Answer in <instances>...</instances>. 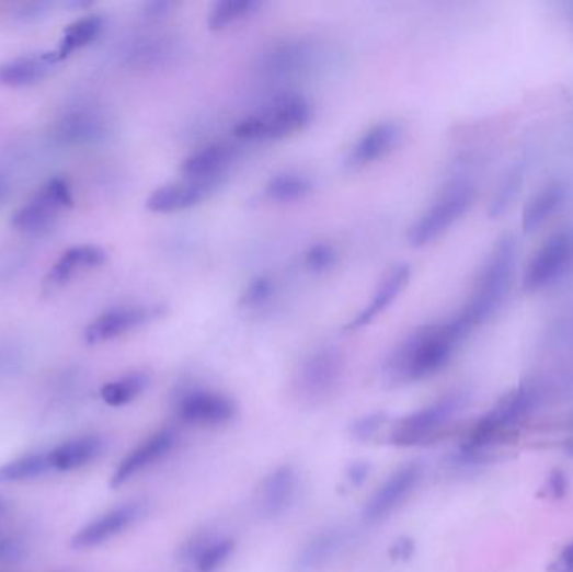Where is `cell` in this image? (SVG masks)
Here are the masks:
<instances>
[{
  "instance_id": "obj_23",
  "label": "cell",
  "mask_w": 573,
  "mask_h": 572,
  "mask_svg": "<svg viewBox=\"0 0 573 572\" xmlns=\"http://www.w3.org/2000/svg\"><path fill=\"white\" fill-rule=\"evenodd\" d=\"M103 450V438L98 435H82L57 445L53 451H49L50 466L57 472H71L93 464Z\"/></svg>"
},
{
  "instance_id": "obj_44",
  "label": "cell",
  "mask_w": 573,
  "mask_h": 572,
  "mask_svg": "<svg viewBox=\"0 0 573 572\" xmlns=\"http://www.w3.org/2000/svg\"><path fill=\"white\" fill-rule=\"evenodd\" d=\"M171 8H175V4H171V2H164V0H160V2H148L147 4V14L153 15V18H160V15L167 14L168 11H170Z\"/></svg>"
},
{
  "instance_id": "obj_26",
  "label": "cell",
  "mask_w": 573,
  "mask_h": 572,
  "mask_svg": "<svg viewBox=\"0 0 573 572\" xmlns=\"http://www.w3.org/2000/svg\"><path fill=\"white\" fill-rule=\"evenodd\" d=\"M104 21L100 15H85V18L78 19L68 25L62 34L59 49L56 50L59 62L69 58L75 50L82 49V47L90 46L93 41L100 37L103 31Z\"/></svg>"
},
{
  "instance_id": "obj_5",
  "label": "cell",
  "mask_w": 573,
  "mask_h": 572,
  "mask_svg": "<svg viewBox=\"0 0 573 572\" xmlns=\"http://www.w3.org/2000/svg\"><path fill=\"white\" fill-rule=\"evenodd\" d=\"M477 198V186L470 180H452L436 197L408 232V242L413 248H426L442 239L452 226L460 222Z\"/></svg>"
},
{
  "instance_id": "obj_14",
  "label": "cell",
  "mask_w": 573,
  "mask_h": 572,
  "mask_svg": "<svg viewBox=\"0 0 573 572\" xmlns=\"http://www.w3.org/2000/svg\"><path fill=\"white\" fill-rule=\"evenodd\" d=\"M404 140V126L394 119L370 126L346 155L347 169L360 170L391 155Z\"/></svg>"
},
{
  "instance_id": "obj_2",
  "label": "cell",
  "mask_w": 573,
  "mask_h": 572,
  "mask_svg": "<svg viewBox=\"0 0 573 572\" xmlns=\"http://www.w3.org/2000/svg\"><path fill=\"white\" fill-rule=\"evenodd\" d=\"M518 240L513 233H505L493 243L489 258L484 259L480 274L474 281L473 293L456 318L467 328L468 333L478 325L495 318L503 308L517 276Z\"/></svg>"
},
{
  "instance_id": "obj_16",
  "label": "cell",
  "mask_w": 573,
  "mask_h": 572,
  "mask_svg": "<svg viewBox=\"0 0 573 572\" xmlns=\"http://www.w3.org/2000/svg\"><path fill=\"white\" fill-rule=\"evenodd\" d=\"M176 444V432L173 428H163L153 433L151 437L139 444L135 450L129 451L119 466L111 476V489H119L133 477L147 470L148 467L154 466L157 461L163 460Z\"/></svg>"
},
{
  "instance_id": "obj_29",
  "label": "cell",
  "mask_w": 573,
  "mask_h": 572,
  "mask_svg": "<svg viewBox=\"0 0 573 572\" xmlns=\"http://www.w3.org/2000/svg\"><path fill=\"white\" fill-rule=\"evenodd\" d=\"M150 385L147 373L135 371L114 379L101 388V398L110 407L118 408L135 401Z\"/></svg>"
},
{
  "instance_id": "obj_47",
  "label": "cell",
  "mask_w": 573,
  "mask_h": 572,
  "mask_svg": "<svg viewBox=\"0 0 573 572\" xmlns=\"http://www.w3.org/2000/svg\"><path fill=\"white\" fill-rule=\"evenodd\" d=\"M569 450L572 451V454H573V441L570 442V444H569Z\"/></svg>"
},
{
  "instance_id": "obj_30",
  "label": "cell",
  "mask_w": 573,
  "mask_h": 572,
  "mask_svg": "<svg viewBox=\"0 0 573 572\" xmlns=\"http://www.w3.org/2000/svg\"><path fill=\"white\" fill-rule=\"evenodd\" d=\"M262 2L259 0H224L211 8L208 15V27L211 31L228 30L230 25L239 24L245 19L253 18L261 11Z\"/></svg>"
},
{
  "instance_id": "obj_22",
  "label": "cell",
  "mask_w": 573,
  "mask_h": 572,
  "mask_svg": "<svg viewBox=\"0 0 573 572\" xmlns=\"http://www.w3.org/2000/svg\"><path fill=\"white\" fill-rule=\"evenodd\" d=\"M107 261V254L98 245H76L69 249L53 265L46 277L47 289L65 286L78 272L85 268L101 267Z\"/></svg>"
},
{
  "instance_id": "obj_7",
  "label": "cell",
  "mask_w": 573,
  "mask_h": 572,
  "mask_svg": "<svg viewBox=\"0 0 573 572\" xmlns=\"http://www.w3.org/2000/svg\"><path fill=\"white\" fill-rule=\"evenodd\" d=\"M573 265V230L552 233L531 255L522 276V289L543 293L565 277Z\"/></svg>"
},
{
  "instance_id": "obj_12",
  "label": "cell",
  "mask_w": 573,
  "mask_h": 572,
  "mask_svg": "<svg viewBox=\"0 0 573 572\" xmlns=\"http://www.w3.org/2000/svg\"><path fill=\"white\" fill-rule=\"evenodd\" d=\"M224 180H198L185 179L164 183L151 192L147 198V208L153 214H176V211L188 210L220 188Z\"/></svg>"
},
{
  "instance_id": "obj_24",
  "label": "cell",
  "mask_w": 573,
  "mask_h": 572,
  "mask_svg": "<svg viewBox=\"0 0 573 572\" xmlns=\"http://www.w3.org/2000/svg\"><path fill=\"white\" fill-rule=\"evenodd\" d=\"M57 214H59V208L54 207L44 197L43 192L37 190L33 197L12 214L11 226L19 232L39 236V233L49 232L56 226Z\"/></svg>"
},
{
  "instance_id": "obj_42",
  "label": "cell",
  "mask_w": 573,
  "mask_h": 572,
  "mask_svg": "<svg viewBox=\"0 0 573 572\" xmlns=\"http://www.w3.org/2000/svg\"><path fill=\"white\" fill-rule=\"evenodd\" d=\"M559 338L563 343L573 344V308L560 322Z\"/></svg>"
},
{
  "instance_id": "obj_46",
  "label": "cell",
  "mask_w": 573,
  "mask_h": 572,
  "mask_svg": "<svg viewBox=\"0 0 573 572\" xmlns=\"http://www.w3.org/2000/svg\"><path fill=\"white\" fill-rule=\"evenodd\" d=\"M5 508H8V504H5V502L2 501V499H0V515L4 514Z\"/></svg>"
},
{
  "instance_id": "obj_3",
  "label": "cell",
  "mask_w": 573,
  "mask_h": 572,
  "mask_svg": "<svg viewBox=\"0 0 573 572\" xmlns=\"http://www.w3.org/2000/svg\"><path fill=\"white\" fill-rule=\"evenodd\" d=\"M541 398H543V388L537 381H527L517 390L509 391L486 415L474 423L458 454L452 455V464L460 467L481 464L493 444L535 412Z\"/></svg>"
},
{
  "instance_id": "obj_41",
  "label": "cell",
  "mask_w": 573,
  "mask_h": 572,
  "mask_svg": "<svg viewBox=\"0 0 573 572\" xmlns=\"http://www.w3.org/2000/svg\"><path fill=\"white\" fill-rule=\"evenodd\" d=\"M370 466L367 461H354L347 467L346 477L354 487L363 485L369 477Z\"/></svg>"
},
{
  "instance_id": "obj_1",
  "label": "cell",
  "mask_w": 573,
  "mask_h": 572,
  "mask_svg": "<svg viewBox=\"0 0 573 572\" xmlns=\"http://www.w3.org/2000/svg\"><path fill=\"white\" fill-rule=\"evenodd\" d=\"M468 334L456 316L421 325L391 351L382 366V378L389 387H401L438 375Z\"/></svg>"
},
{
  "instance_id": "obj_35",
  "label": "cell",
  "mask_w": 573,
  "mask_h": 572,
  "mask_svg": "<svg viewBox=\"0 0 573 572\" xmlns=\"http://www.w3.org/2000/svg\"><path fill=\"white\" fill-rule=\"evenodd\" d=\"M39 190L43 192L44 197L59 210L61 208H71L75 205L71 185H69L68 179H65V176H53Z\"/></svg>"
},
{
  "instance_id": "obj_36",
  "label": "cell",
  "mask_w": 573,
  "mask_h": 572,
  "mask_svg": "<svg viewBox=\"0 0 573 572\" xmlns=\"http://www.w3.org/2000/svg\"><path fill=\"white\" fill-rule=\"evenodd\" d=\"M217 539L214 533L210 530H198V533L192 534L185 542L180 546L179 559L185 564L192 565L196 561L202 552L210 546L214 540Z\"/></svg>"
},
{
  "instance_id": "obj_15",
  "label": "cell",
  "mask_w": 573,
  "mask_h": 572,
  "mask_svg": "<svg viewBox=\"0 0 573 572\" xmlns=\"http://www.w3.org/2000/svg\"><path fill=\"white\" fill-rule=\"evenodd\" d=\"M299 492V473L294 466L272 470L256 490V511L264 519H278L293 507Z\"/></svg>"
},
{
  "instance_id": "obj_20",
  "label": "cell",
  "mask_w": 573,
  "mask_h": 572,
  "mask_svg": "<svg viewBox=\"0 0 573 572\" xmlns=\"http://www.w3.org/2000/svg\"><path fill=\"white\" fill-rule=\"evenodd\" d=\"M57 65L56 50L11 59L0 65V84L9 88L33 87L46 79Z\"/></svg>"
},
{
  "instance_id": "obj_8",
  "label": "cell",
  "mask_w": 573,
  "mask_h": 572,
  "mask_svg": "<svg viewBox=\"0 0 573 572\" xmlns=\"http://www.w3.org/2000/svg\"><path fill=\"white\" fill-rule=\"evenodd\" d=\"M467 404V394L451 393L439 398L420 412L399 420L391 433V444L396 447H414L435 441L443 426L448 425Z\"/></svg>"
},
{
  "instance_id": "obj_19",
  "label": "cell",
  "mask_w": 573,
  "mask_h": 572,
  "mask_svg": "<svg viewBox=\"0 0 573 572\" xmlns=\"http://www.w3.org/2000/svg\"><path fill=\"white\" fill-rule=\"evenodd\" d=\"M236 155L237 150L232 145H207L183 160L180 173L185 179L224 180L236 160Z\"/></svg>"
},
{
  "instance_id": "obj_11",
  "label": "cell",
  "mask_w": 573,
  "mask_h": 572,
  "mask_svg": "<svg viewBox=\"0 0 573 572\" xmlns=\"http://www.w3.org/2000/svg\"><path fill=\"white\" fill-rule=\"evenodd\" d=\"M164 314H167V308L160 305L113 309V311L98 316L94 321L85 325L84 341L90 346L106 343V341L116 340L123 334L139 330L142 325L151 324L163 318Z\"/></svg>"
},
{
  "instance_id": "obj_31",
  "label": "cell",
  "mask_w": 573,
  "mask_h": 572,
  "mask_svg": "<svg viewBox=\"0 0 573 572\" xmlns=\"http://www.w3.org/2000/svg\"><path fill=\"white\" fill-rule=\"evenodd\" d=\"M524 165H515L508 169V172L500 180L492 202H490V217H502V215L512 207L513 202L517 201L518 194H520L522 185H524Z\"/></svg>"
},
{
  "instance_id": "obj_17",
  "label": "cell",
  "mask_w": 573,
  "mask_h": 572,
  "mask_svg": "<svg viewBox=\"0 0 573 572\" xmlns=\"http://www.w3.org/2000/svg\"><path fill=\"white\" fill-rule=\"evenodd\" d=\"M346 546V530L328 527L313 534L293 561L294 572H321L328 568L341 549Z\"/></svg>"
},
{
  "instance_id": "obj_38",
  "label": "cell",
  "mask_w": 573,
  "mask_h": 572,
  "mask_svg": "<svg viewBox=\"0 0 573 572\" xmlns=\"http://www.w3.org/2000/svg\"><path fill=\"white\" fill-rule=\"evenodd\" d=\"M25 554L27 549L24 540L0 533V562H19L25 558Z\"/></svg>"
},
{
  "instance_id": "obj_34",
  "label": "cell",
  "mask_w": 573,
  "mask_h": 572,
  "mask_svg": "<svg viewBox=\"0 0 573 572\" xmlns=\"http://www.w3.org/2000/svg\"><path fill=\"white\" fill-rule=\"evenodd\" d=\"M337 251H335L334 245L328 242L313 243V245H310L309 251L306 252V258H303L306 267L310 272H316V274L328 272L329 268L337 264Z\"/></svg>"
},
{
  "instance_id": "obj_43",
  "label": "cell",
  "mask_w": 573,
  "mask_h": 572,
  "mask_svg": "<svg viewBox=\"0 0 573 572\" xmlns=\"http://www.w3.org/2000/svg\"><path fill=\"white\" fill-rule=\"evenodd\" d=\"M414 544L411 539H401L392 546V556L399 559H408L413 552Z\"/></svg>"
},
{
  "instance_id": "obj_28",
  "label": "cell",
  "mask_w": 573,
  "mask_h": 572,
  "mask_svg": "<svg viewBox=\"0 0 573 572\" xmlns=\"http://www.w3.org/2000/svg\"><path fill=\"white\" fill-rule=\"evenodd\" d=\"M53 470L49 454H27L0 467V485L28 482L46 476Z\"/></svg>"
},
{
  "instance_id": "obj_21",
  "label": "cell",
  "mask_w": 573,
  "mask_h": 572,
  "mask_svg": "<svg viewBox=\"0 0 573 572\" xmlns=\"http://www.w3.org/2000/svg\"><path fill=\"white\" fill-rule=\"evenodd\" d=\"M570 186L563 180H552L538 190L537 194L525 205L522 215V229L525 233L537 232L546 226L569 198Z\"/></svg>"
},
{
  "instance_id": "obj_33",
  "label": "cell",
  "mask_w": 573,
  "mask_h": 572,
  "mask_svg": "<svg viewBox=\"0 0 573 572\" xmlns=\"http://www.w3.org/2000/svg\"><path fill=\"white\" fill-rule=\"evenodd\" d=\"M274 293L275 283L272 281V277L261 274V276L253 277V279L247 284L242 296H240V306L249 309L262 308V306L271 301Z\"/></svg>"
},
{
  "instance_id": "obj_25",
  "label": "cell",
  "mask_w": 573,
  "mask_h": 572,
  "mask_svg": "<svg viewBox=\"0 0 573 572\" xmlns=\"http://www.w3.org/2000/svg\"><path fill=\"white\" fill-rule=\"evenodd\" d=\"M106 133V122L96 113L75 112L57 123L54 135L61 144H88Z\"/></svg>"
},
{
  "instance_id": "obj_9",
  "label": "cell",
  "mask_w": 573,
  "mask_h": 572,
  "mask_svg": "<svg viewBox=\"0 0 573 572\" xmlns=\"http://www.w3.org/2000/svg\"><path fill=\"white\" fill-rule=\"evenodd\" d=\"M175 412L186 425L220 426L236 419L237 407L227 394L188 388L176 397Z\"/></svg>"
},
{
  "instance_id": "obj_6",
  "label": "cell",
  "mask_w": 573,
  "mask_h": 572,
  "mask_svg": "<svg viewBox=\"0 0 573 572\" xmlns=\"http://www.w3.org/2000/svg\"><path fill=\"white\" fill-rule=\"evenodd\" d=\"M344 359L335 347H319L302 359L293 378V393L303 407L325 403L337 391Z\"/></svg>"
},
{
  "instance_id": "obj_18",
  "label": "cell",
  "mask_w": 573,
  "mask_h": 572,
  "mask_svg": "<svg viewBox=\"0 0 573 572\" xmlns=\"http://www.w3.org/2000/svg\"><path fill=\"white\" fill-rule=\"evenodd\" d=\"M410 281V264L401 262V264H396L394 267L389 268L385 279L379 283L378 289L373 294V299H370L369 305L360 309L359 314H357L353 321L347 322L346 330L357 331L360 330V328H366L370 322L376 321V319L398 299L399 294L406 289Z\"/></svg>"
},
{
  "instance_id": "obj_45",
  "label": "cell",
  "mask_w": 573,
  "mask_h": 572,
  "mask_svg": "<svg viewBox=\"0 0 573 572\" xmlns=\"http://www.w3.org/2000/svg\"><path fill=\"white\" fill-rule=\"evenodd\" d=\"M5 195H8V183L0 179V202L4 201Z\"/></svg>"
},
{
  "instance_id": "obj_37",
  "label": "cell",
  "mask_w": 573,
  "mask_h": 572,
  "mask_svg": "<svg viewBox=\"0 0 573 572\" xmlns=\"http://www.w3.org/2000/svg\"><path fill=\"white\" fill-rule=\"evenodd\" d=\"M388 415L386 413H373V415L364 416L354 423L351 433L356 441L369 442L378 435L379 430L385 426Z\"/></svg>"
},
{
  "instance_id": "obj_27",
  "label": "cell",
  "mask_w": 573,
  "mask_h": 572,
  "mask_svg": "<svg viewBox=\"0 0 573 572\" xmlns=\"http://www.w3.org/2000/svg\"><path fill=\"white\" fill-rule=\"evenodd\" d=\"M313 190L312 180L302 173H280L272 176L264 188V197L274 204H293L303 201Z\"/></svg>"
},
{
  "instance_id": "obj_40",
  "label": "cell",
  "mask_w": 573,
  "mask_h": 572,
  "mask_svg": "<svg viewBox=\"0 0 573 572\" xmlns=\"http://www.w3.org/2000/svg\"><path fill=\"white\" fill-rule=\"evenodd\" d=\"M549 572H573V540L566 544L559 558L550 564Z\"/></svg>"
},
{
  "instance_id": "obj_32",
  "label": "cell",
  "mask_w": 573,
  "mask_h": 572,
  "mask_svg": "<svg viewBox=\"0 0 573 572\" xmlns=\"http://www.w3.org/2000/svg\"><path fill=\"white\" fill-rule=\"evenodd\" d=\"M233 551H236V540L228 539V537L218 539L217 537V539L196 558V561L192 564V569L195 572H217L218 569L224 568L228 559L232 558Z\"/></svg>"
},
{
  "instance_id": "obj_13",
  "label": "cell",
  "mask_w": 573,
  "mask_h": 572,
  "mask_svg": "<svg viewBox=\"0 0 573 572\" xmlns=\"http://www.w3.org/2000/svg\"><path fill=\"white\" fill-rule=\"evenodd\" d=\"M421 476H423V469L417 464H408L398 472L392 473L367 501L363 511L364 523L378 524L388 519L389 515L396 508L401 507L403 502L413 494Z\"/></svg>"
},
{
  "instance_id": "obj_4",
  "label": "cell",
  "mask_w": 573,
  "mask_h": 572,
  "mask_svg": "<svg viewBox=\"0 0 573 572\" xmlns=\"http://www.w3.org/2000/svg\"><path fill=\"white\" fill-rule=\"evenodd\" d=\"M312 122V106L297 93H285L272 100L264 110L243 118L233 128L242 141H277L303 131Z\"/></svg>"
},
{
  "instance_id": "obj_39",
  "label": "cell",
  "mask_w": 573,
  "mask_h": 572,
  "mask_svg": "<svg viewBox=\"0 0 573 572\" xmlns=\"http://www.w3.org/2000/svg\"><path fill=\"white\" fill-rule=\"evenodd\" d=\"M547 489H549V494L553 499H562L566 494V489H569V480H566L565 473L562 470H552L547 480Z\"/></svg>"
},
{
  "instance_id": "obj_10",
  "label": "cell",
  "mask_w": 573,
  "mask_h": 572,
  "mask_svg": "<svg viewBox=\"0 0 573 572\" xmlns=\"http://www.w3.org/2000/svg\"><path fill=\"white\" fill-rule=\"evenodd\" d=\"M148 512L147 502L135 501L119 507L111 508L106 514L100 515L98 519L91 520L72 536L71 548L75 551H88V549L100 548L107 540L118 537L119 534L135 526Z\"/></svg>"
}]
</instances>
